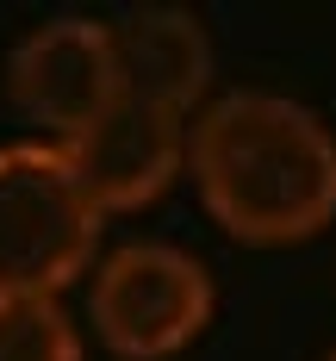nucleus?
Returning a JSON list of instances; mask_svg holds the SVG:
<instances>
[{
  "instance_id": "4",
  "label": "nucleus",
  "mask_w": 336,
  "mask_h": 361,
  "mask_svg": "<svg viewBox=\"0 0 336 361\" xmlns=\"http://www.w3.org/2000/svg\"><path fill=\"white\" fill-rule=\"evenodd\" d=\"M63 162L75 169L81 193L94 200V212H131L149 206L187 162V118L162 106H144L131 94H118L106 112H94L75 137H63Z\"/></svg>"
},
{
  "instance_id": "1",
  "label": "nucleus",
  "mask_w": 336,
  "mask_h": 361,
  "mask_svg": "<svg viewBox=\"0 0 336 361\" xmlns=\"http://www.w3.org/2000/svg\"><path fill=\"white\" fill-rule=\"evenodd\" d=\"M187 162L206 212L243 243H299L336 218V131L293 94L237 87L206 100Z\"/></svg>"
},
{
  "instance_id": "5",
  "label": "nucleus",
  "mask_w": 336,
  "mask_h": 361,
  "mask_svg": "<svg viewBox=\"0 0 336 361\" xmlns=\"http://www.w3.org/2000/svg\"><path fill=\"white\" fill-rule=\"evenodd\" d=\"M6 94L32 125L75 137L94 112L118 100L112 37L100 19H50L13 44L6 56Z\"/></svg>"
},
{
  "instance_id": "3",
  "label": "nucleus",
  "mask_w": 336,
  "mask_h": 361,
  "mask_svg": "<svg viewBox=\"0 0 336 361\" xmlns=\"http://www.w3.org/2000/svg\"><path fill=\"white\" fill-rule=\"evenodd\" d=\"M212 274L175 243H118L94 268V336L118 361H168L212 324Z\"/></svg>"
},
{
  "instance_id": "8",
  "label": "nucleus",
  "mask_w": 336,
  "mask_h": 361,
  "mask_svg": "<svg viewBox=\"0 0 336 361\" xmlns=\"http://www.w3.org/2000/svg\"><path fill=\"white\" fill-rule=\"evenodd\" d=\"M324 361H336V343H330V355H324Z\"/></svg>"
},
{
  "instance_id": "6",
  "label": "nucleus",
  "mask_w": 336,
  "mask_h": 361,
  "mask_svg": "<svg viewBox=\"0 0 336 361\" xmlns=\"http://www.w3.org/2000/svg\"><path fill=\"white\" fill-rule=\"evenodd\" d=\"M118 94L187 118L212 87V37L187 6H131L106 25Z\"/></svg>"
},
{
  "instance_id": "7",
  "label": "nucleus",
  "mask_w": 336,
  "mask_h": 361,
  "mask_svg": "<svg viewBox=\"0 0 336 361\" xmlns=\"http://www.w3.org/2000/svg\"><path fill=\"white\" fill-rule=\"evenodd\" d=\"M0 361H81L69 312L44 293H0Z\"/></svg>"
},
{
  "instance_id": "2",
  "label": "nucleus",
  "mask_w": 336,
  "mask_h": 361,
  "mask_svg": "<svg viewBox=\"0 0 336 361\" xmlns=\"http://www.w3.org/2000/svg\"><path fill=\"white\" fill-rule=\"evenodd\" d=\"M100 243V212L56 144H0V293L69 287Z\"/></svg>"
}]
</instances>
